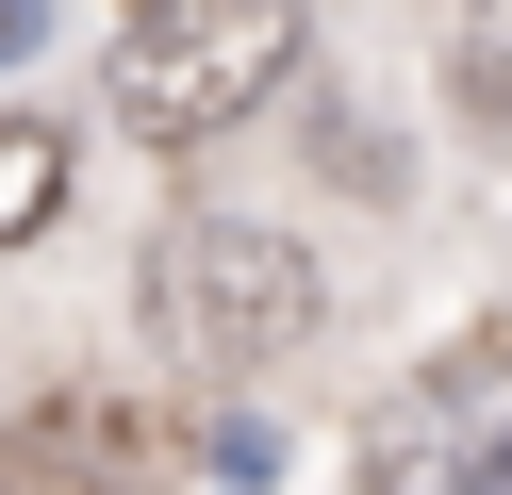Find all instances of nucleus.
I'll use <instances>...</instances> for the list:
<instances>
[{"label": "nucleus", "mask_w": 512, "mask_h": 495, "mask_svg": "<svg viewBox=\"0 0 512 495\" xmlns=\"http://www.w3.org/2000/svg\"><path fill=\"white\" fill-rule=\"evenodd\" d=\"M298 50H314L298 0H133L100 99H116L133 149H215V132H248L281 83H298Z\"/></svg>", "instance_id": "nucleus-1"}, {"label": "nucleus", "mask_w": 512, "mask_h": 495, "mask_svg": "<svg viewBox=\"0 0 512 495\" xmlns=\"http://www.w3.org/2000/svg\"><path fill=\"white\" fill-rule=\"evenodd\" d=\"M149 330L199 380H265L281 347H314V248L265 215H182L149 248Z\"/></svg>", "instance_id": "nucleus-2"}, {"label": "nucleus", "mask_w": 512, "mask_h": 495, "mask_svg": "<svg viewBox=\"0 0 512 495\" xmlns=\"http://www.w3.org/2000/svg\"><path fill=\"white\" fill-rule=\"evenodd\" d=\"M496 429H512V330H463V347L413 363L397 413L364 429V495H479Z\"/></svg>", "instance_id": "nucleus-3"}, {"label": "nucleus", "mask_w": 512, "mask_h": 495, "mask_svg": "<svg viewBox=\"0 0 512 495\" xmlns=\"http://www.w3.org/2000/svg\"><path fill=\"white\" fill-rule=\"evenodd\" d=\"M0 495H166V446L116 396H34L0 429Z\"/></svg>", "instance_id": "nucleus-4"}, {"label": "nucleus", "mask_w": 512, "mask_h": 495, "mask_svg": "<svg viewBox=\"0 0 512 495\" xmlns=\"http://www.w3.org/2000/svg\"><path fill=\"white\" fill-rule=\"evenodd\" d=\"M67 182H83L67 116H0V248H34V231L67 215Z\"/></svg>", "instance_id": "nucleus-5"}, {"label": "nucleus", "mask_w": 512, "mask_h": 495, "mask_svg": "<svg viewBox=\"0 0 512 495\" xmlns=\"http://www.w3.org/2000/svg\"><path fill=\"white\" fill-rule=\"evenodd\" d=\"M446 66H463V116L512 149V0H463V33H446Z\"/></svg>", "instance_id": "nucleus-6"}, {"label": "nucleus", "mask_w": 512, "mask_h": 495, "mask_svg": "<svg viewBox=\"0 0 512 495\" xmlns=\"http://www.w3.org/2000/svg\"><path fill=\"white\" fill-rule=\"evenodd\" d=\"M479 495H512V429H496V462H479Z\"/></svg>", "instance_id": "nucleus-7"}, {"label": "nucleus", "mask_w": 512, "mask_h": 495, "mask_svg": "<svg viewBox=\"0 0 512 495\" xmlns=\"http://www.w3.org/2000/svg\"><path fill=\"white\" fill-rule=\"evenodd\" d=\"M17 33H34V0H0V50H17Z\"/></svg>", "instance_id": "nucleus-8"}]
</instances>
